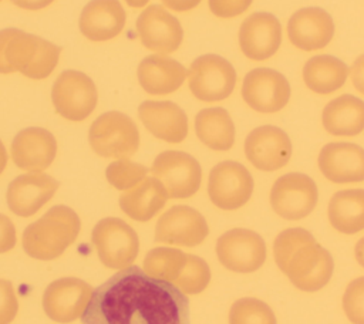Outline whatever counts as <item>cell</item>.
I'll return each mask as SVG.
<instances>
[{
  "label": "cell",
  "mask_w": 364,
  "mask_h": 324,
  "mask_svg": "<svg viewBox=\"0 0 364 324\" xmlns=\"http://www.w3.org/2000/svg\"><path fill=\"white\" fill-rule=\"evenodd\" d=\"M151 172L173 199H186L200 188L202 168L192 155L183 151L161 152L154 159Z\"/></svg>",
  "instance_id": "obj_9"
},
{
  "label": "cell",
  "mask_w": 364,
  "mask_h": 324,
  "mask_svg": "<svg viewBox=\"0 0 364 324\" xmlns=\"http://www.w3.org/2000/svg\"><path fill=\"white\" fill-rule=\"evenodd\" d=\"M18 310V303L9 280L0 279V324H10Z\"/></svg>",
  "instance_id": "obj_36"
},
{
  "label": "cell",
  "mask_w": 364,
  "mask_h": 324,
  "mask_svg": "<svg viewBox=\"0 0 364 324\" xmlns=\"http://www.w3.org/2000/svg\"><path fill=\"white\" fill-rule=\"evenodd\" d=\"M253 0H208L210 11L222 18H230L249 9Z\"/></svg>",
  "instance_id": "obj_37"
},
{
  "label": "cell",
  "mask_w": 364,
  "mask_h": 324,
  "mask_svg": "<svg viewBox=\"0 0 364 324\" xmlns=\"http://www.w3.org/2000/svg\"><path fill=\"white\" fill-rule=\"evenodd\" d=\"M229 324H277L273 310L262 300L243 297L230 306Z\"/></svg>",
  "instance_id": "obj_32"
},
{
  "label": "cell",
  "mask_w": 364,
  "mask_h": 324,
  "mask_svg": "<svg viewBox=\"0 0 364 324\" xmlns=\"http://www.w3.org/2000/svg\"><path fill=\"white\" fill-rule=\"evenodd\" d=\"M88 141L95 153L102 158H129L139 146L136 124L124 112L101 114L90 126Z\"/></svg>",
  "instance_id": "obj_5"
},
{
  "label": "cell",
  "mask_w": 364,
  "mask_h": 324,
  "mask_svg": "<svg viewBox=\"0 0 364 324\" xmlns=\"http://www.w3.org/2000/svg\"><path fill=\"white\" fill-rule=\"evenodd\" d=\"M208 233L209 227L203 215L186 205L168 209L155 226V240L166 244L193 247L202 243Z\"/></svg>",
  "instance_id": "obj_15"
},
{
  "label": "cell",
  "mask_w": 364,
  "mask_h": 324,
  "mask_svg": "<svg viewBox=\"0 0 364 324\" xmlns=\"http://www.w3.org/2000/svg\"><path fill=\"white\" fill-rule=\"evenodd\" d=\"M287 36L290 43L300 50H320L334 36L333 17L321 7L300 9L289 18Z\"/></svg>",
  "instance_id": "obj_20"
},
{
  "label": "cell",
  "mask_w": 364,
  "mask_h": 324,
  "mask_svg": "<svg viewBox=\"0 0 364 324\" xmlns=\"http://www.w3.org/2000/svg\"><path fill=\"white\" fill-rule=\"evenodd\" d=\"M16 244V227L13 222L0 213V253L11 250Z\"/></svg>",
  "instance_id": "obj_38"
},
{
  "label": "cell",
  "mask_w": 364,
  "mask_h": 324,
  "mask_svg": "<svg viewBox=\"0 0 364 324\" xmlns=\"http://www.w3.org/2000/svg\"><path fill=\"white\" fill-rule=\"evenodd\" d=\"M321 121L331 135H358L364 129V101L351 94L340 95L324 107Z\"/></svg>",
  "instance_id": "obj_27"
},
{
  "label": "cell",
  "mask_w": 364,
  "mask_h": 324,
  "mask_svg": "<svg viewBox=\"0 0 364 324\" xmlns=\"http://www.w3.org/2000/svg\"><path fill=\"white\" fill-rule=\"evenodd\" d=\"M321 173L334 183L364 180V148L353 142H330L317 159Z\"/></svg>",
  "instance_id": "obj_21"
},
{
  "label": "cell",
  "mask_w": 364,
  "mask_h": 324,
  "mask_svg": "<svg viewBox=\"0 0 364 324\" xmlns=\"http://www.w3.org/2000/svg\"><path fill=\"white\" fill-rule=\"evenodd\" d=\"M80 229L78 215L65 205H55L24 229L21 244L30 257L53 260L77 239Z\"/></svg>",
  "instance_id": "obj_4"
},
{
  "label": "cell",
  "mask_w": 364,
  "mask_h": 324,
  "mask_svg": "<svg viewBox=\"0 0 364 324\" xmlns=\"http://www.w3.org/2000/svg\"><path fill=\"white\" fill-rule=\"evenodd\" d=\"M189 90L203 102L228 98L236 85L233 65L218 54H203L195 58L188 71Z\"/></svg>",
  "instance_id": "obj_7"
},
{
  "label": "cell",
  "mask_w": 364,
  "mask_h": 324,
  "mask_svg": "<svg viewBox=\"0 0 364 324\" xmlns=\"http://www.w3.org/2000/svg\"><path fill=\"white\" fill-rule=\"evenodd\" d=\"M188 254L173 247H155L144 259V271L155 279L175 281L185 267Z\"/></svg>",
  "instance_id": "obj_31"
},
{
  "label": "cell",
  "mask_w": 364,
  "mask_h": 324,
  "mask_svg": "<svg viewBox=\"0 0 364 324\" xmlns=\"http://www.w3.org/2000/svg\"><path fill=\"white\" fill-rule=\"evenodd\" d=\"M343 310L353 324H364V276L348 283L343 294Z\"/></svg>",
  "instance_id": "obj_35"
},
{
  "label": "cell",
  "mask_w": 364,
  "mask_h": 324,
  "mask_svg": "<svg viewBox=\"0 0 364 324\" xmlns=\"http://www.w3.org/2000/svg\"><path fill=\"white\" fill-rule=\"evenodd\" d=\"M216 254L220 264L228 270L252 273L263 266L267 250L259 233L250 229L236 227L218 237Z\"/></svg>",
  "instance_id": "obj_10"
},
{
  "label": "cell",
  "mask_w": 364,
  "mask_h": 324,
  "mask_svg": "<svg viewBox=\"0 0 364 324\" xmlns=\"http://www.w3.org/2000/svg\"><path fill=\"white\" fill-rule=\"evenodd\" d=\"M61 48L16 27L0 30V74L21 72L33 80L47 78L58 64Z\"/></svg>",
  "instance_id": "obj_3"
},
{
  "label": "cell",
  "mask_w": 364,
  "mask_h": 324,
  "mask_svg": "<svg viewBox=\"0 0 364 324\" xmlns=\"http://www.w3.org/2000/svg\"><path fill=\"white\" fill-rule=\"evenodd\" d=\"M57 189L58 182L47 173L20 175L9 183L6 193L9 209L17 216H33L54 196Z\"/></svg>",
  "instance_id": "obj_18"
},
{
  "label": "cell",
  "mask_w": 364,
  "mask_h": 324,
  "mask_svg": "<svg viewBox=\"0 0 364 324\" xmlns=\"http://www.w3.org/2000/svg\"><path fill=\"white\" fill-rule=\"evenodd\" d=\"M209 281L210 269L208 263L199 256L188 254L186 264L173 283L183 294H198L208 287Z\"/></svg>",
  "instance_id": "obj_33"
},
{
  "label": "cell",
  "mask_w": 364,
  "mask_h": 324,
  "mask_svg": "<svg viewBox=\"0 0 364 324\" xmlns=\"http://www.w3.org/2000/svg\"><path fill=\"white\" fill-rule=\"evenodd\" d=\"M168 192L155 176L144 178L119 196V207L134 220L148 222L166 203Z\"/></svg>",
  "instance_id": "obj_26"
},
{
  "label": "cell",
  "mask_w": 364,
  "mask_h": 324,
  "mask_svg": "<svg viewBox=\"0 0 364 324\" xmlns=\"http://www.w3.org/2000/svg\"><path fill=\"white\" fill-rule=\"evenodd\" d=\"M91 240L101 263L108 269H125L138 256V234L119 217L101 219L92 229Z\"/></svg>",
  "instance_id": "obj_6"
},
{
  "label": "cell",
  "mask_w": 364,
  "mask_h": 324,
  "mask_svg": "<svg viewBox=\"0 0 364 324\" xmlns=\"http://www.w3.org/2000/svg\"><path fill=\"white\" fill-rule=\"evenodd\" d=\"M273 256L277 267L301 291L323 288L334 270L330 252L321 247L313 234L303 227L280 232L273 243Z\"/></svg>",
  "instance_id": "obj_2"
},
{
  "label": "cell",
  "mask_w": 364,
  "mask_h": 324,
  "mask_svg": "<svg viewBox=\"0 0 364 324\" xmlns=\"http://www.w3.org/2000/svg\"><path fill=\"white\" fill-rule=\"evenodd\" d=\"M245 153L256 169L267 172L277 171L291 156V141L279 126L262 125L246 136Z\"/></svg>",
  "instance_id": "obj_16"
},
{
  "label": "cell",
  "mask_w": 364,
  "mask_h": 324,
  "mask_svg": "<svg viewBox=\"0 0 364 324\" xmlns=\"http://www.w3.org/2000/svg\"><path fill=\"white\" fill-rule=\"evenodd\" d=\"M55 155L54 135L40 126L24 128L11 142V158L20 169L40 172L53 163Z\"/></svg>",
  "instance_id": "obj_22"
},
{
  "label": "cell",
  "mask_w": 364,
  "mask_h": 324,
  "mask_svg": "<svg viewBox=\"0 0 364 324\" xmlns=\"http://www.w3.org/2000/svg\"><path fill=\"white\" fill-rule=\"evenodd\" d=\"M6 165H7V152L3 142L0 141V173L4 171Z\"/></svg>",
  "instance_id": "obj_43"
},
{
  "label": "cell",
  "mask_w": 364,
  "mask_h": 324,
  "mask_svg": "<svg viewBox=\"0 0 364 324\" xmlns=\"http://www.w3.org/2000/svg\"><path fill=\"white\" fill-rule=\"evenodd\" d=\"M253 186V178L245 165L235 161H223L210 169L208 195L219 209L235 210L250 199Z\"/></svg>",
  "instance_id": "obj_12"
},
{
  "label": "cell",
  "mask_w": 364,
  "mask_h": 324,
  "mask_svg": "<svg viewBox=\"0 0 364 324\" xmlns=\"http://www.w3.org/2000/svg\"><path fill=\"white\" fill-rule=\"evenodd\" d=\"M51 101L68 121H82L95 109L98 94L94 81L77 70L63 71L53 84Z\"/></svg>",
  "instance_id": "obj_8"
},
{
  "label": "cell",
  "mask_w": 364,
  "mask_h": 324,
  "mask_svg": "<svg viewBox=\"0 0 364 324\" xmlns=\"http://www.w3.org/2000/svg\"><path fill=\"white\" fill-rule=\"evenodd\" d=\"M162 3L171 10L188 11L195 9L200 3V0H162Z\"/></svg>",
  "instance_id": "obj_40"
},
{
  "label": "cell",
  "mask_w": 364,
  "mask_h": 324,
  "mask_svg": "<svg viewBox=\"0 0 364 324\" xmlns=\"http://www.w3.org/2000/svg\"><path fill=\"white\" fill-rule=\"evenodd\" d=\"M354 254H355V260L358 261V264L361 267H364V237H361L354 247Z\"/></svg>",
  "instance_id": "obj_42"
},
{
  "label": "cell",
  "mask_w": 364,
  "mask_h": 324,
  "mask_svg": "<svg viewBox=\"0 0 364 324\" xmlns=\"http://www.w3.org/2000/svg\"><path fill=\"white\" fill-rule=\"evenodd\" d=\"M0 1H1V0H0Z\"/></svg>",
  "instance_id": "obj_45"
},
{
  "label": "cell",
  "mask_w": 364,
  "mask_h": 324,
  "mask_svg": "<svg viewBox=\"0 0 364 324\" xmlns=\"http://www.w3.org/2000/svg\"><path fill=\"white\" fill-rule=\"evenodd\" d=\"M142 90L152 95H165L176 91L185 81L188 71L168 55L152 54L145 57L136 70Z\"/></svg>",
  "instance_id": "obj_25"
},
{
  "label": "cell",
  "mask_w": 364,
  "mask_h": 324,
  "mask_svg": "<svg viewBox=\"0 0 364 324\" xmlns=\"http://www.w3.org/2000/svg\"><path fill=\"white\" fill-rule=\"evenodd\" d=\"M318 190L316 182L300 172H290L276 179L270 190V205L283 219L299 220L313 212Z\"/></svg>",
  "instance_id": "obj_11"
},
{
  "label": "cell",
  "mask_w": 364,
  "mask_h": 324,
  "mask_svg": "<svg viewBox=\"0 0 364 324\" xmlns=\"http://www.w3.org/2000/svg\"><path fill=\"white\" fill-rule=\"evenodd\" d=\"M135 26L144 47L161 54L176 51L183 40L179 20L159 4H151L142 10Z\"/></svg>",
  "instance_id": "obj_17"
},
{
  "label": "cell",
  "mask_w": 364,
  "mask_h": 324,
  "mask_svg": "<svg viewBox=\"0 0 364 324\" xmlns=\"http://www.w3.org/2000/svg\"><path fill=\"white\" fill-rule=\"evenodd\" d=\"M195 132L213 151H229L235 144V124L222 107L200 109L195 117Z\"/></svg>",
  "instance_id": "obj_28"
},
{
  "label": "cell",
  "mask_w": 364,
  "mask_h": 324,
  "mask_svg": "<svg viewBox=\"0 0 364 324\" xmlns=\"http://www.w3.org/2000/svg\"><path fill=\"white\" fill-rule=\"evenodd\" d=\"M54 0H11L13 4L24 10H41L50 6Z\"/></svg>",
  "instance_id": "obj_41"
},
{
  "label": "cell",
  "mask_w": 364,
  "mask_h": 324,
  "mask_svg": "<svg viewBox=\"0 0 364 324\" xmlns=\"http://www.w3.org/2000/svg\"><path fill=\"white\" fill-rule=\"evenodd\" d=\"M290 84L287 78L266 67L250 70L242 85V97L245 102L257 112L272 114L284 108L290 99Z\"/></svg>",
  "instance_id": "obj_13"
},
{
  "label": "cell",
  "mask_w": 364,
  "mask_h": 324,
  "mask_svg": "<svg viewBox=\"0 0 364 324\" xmlns=\"http://www.w3.org/2000/svg\"><path fill=\"white\" fill-rule=\"evenodd\" d=\"M125 20L127 14L119 0H91L80 14L78 27L91 41H108L122 31Z\"/></svg>",
  "instance_id": "obj_24"
},
{
  "label": "cell",
  "mask_w": 364,
  "mask_h": 324,
  "mask_svg": "<svg viewBox=\"0 0 364 324\" xmlns=\"http://www.w3.org/2000/svg\"><path fill=\"white\" fill-rule=\"evenodd\" d=\"M125 1L131 7H144L149 0H125Z\"/></svg>",
  "instance_id": "obj_44"
},
{
  "label": "cell",
  "mask_w": 364,
  "mask_h": 324,
  "mask_svg": "<svg viewBox=\"0 0 364 324\" xmlns=\"http://www.w3.org/2000/svg\"><path fill=\"white\" fill-rule=\"evenodd\" d=\"M347 75V64L330 54L313 55L303 67L304 84L317 94H330L340 90Z\"/></svg>",
  "instance_id": "obj_29"
},
{
  "label": "cell",
  "mask_w": 364,
  "mask_h": 324,
  "mask_svg": "<svg viewBox=\"0 0 364 324\" xmlns=\"http://www.w3.org/2000/svg\"><path fill=\"white\" fill-rule=\"evenodd\" d=\"M282 43V26L276 16L256 11L245 18L239 28V44L243 54L256 61L276 54Z\"/></svg>",
  "instance_id": "obj_19"
},
{
  "label": "cell",
  "mask_w": 364,
  "mask_h": 324,
  "mask_svg": "<svg viewBox=\"0 0 364 324\" xmlns=\"http://www.w3.org/2000/svg\"><path fill=\"white\" fill-rule=\"evenodd\" d=\"M350 74H351V81L354 84V87L364 94V54L358 55V58H355V61L353 63L351 68H350Z\"/></svg>",
  "instance_id": "obj_39"
},
{
  "label": "cell",
  "mask_w": 364,
  "mask_h": 324,
  "mask_svg": "<svg viewBox=\"0 0 364 324\" xmlns=\"http://www.w3.org/2000/svg\"><path fill=\"white\" fill-rule=\"evenodd\" d=\"M328 220L340 233L354 234L364 229V189L336 192L328 202Z\"/></svg>",
  "instance_id": "obj_30"
},
{
  "label": "cell",
  "mask_w": 364,
  "mask_h": 324,
  "mask_svg": "<svg viewBox=\"0 0 364 324\" xmlns=\"http://www.w3.org/2000/svg\"><path fill=\"white\" fill-rule=\"evenodd\" d=\"M138 115L145 128L165 142L179 144L188 135V117L172 101H144Z\"/></svg>",
  "instance_id": "obj_23"
},
{
  "label": "cell",
  "mask_w": 364,
  "mask_h": 324,
  "mask_svg": "<svg viewBox=\"0 0 364 324\" xmlns=\"http://www.w3.org/2000/svg\"><path fill=\"white\" fill-rule=\"evenodd\" d=\"M82 324H191L189 300L175 284L128 266L92 290Z\"/></svg>",
  "instance_id": "obj_1"
},
{
  "label": "cell",
  "mask_w": 364,
  "mask_h": 324,
  "mask_svg": "<svg viewBox=\"0 0 364 324\" xmlns=\"http://www.w3.org/2000/svg\"><path fill=\"white\" fill-rule=\"evenodd\" d=\"M92 290L87 281L77 277L57 279L44 290V313L57 323H71L84 313Z\"/></svg>",
  "instance_id": "obj_14"
},
{
  "label": "cell",
  "mask_w": 364,
  "mask_h": 324,
  "mask_svg": "<svg viewBox=\"0 0 364 324\" xmlns=\"http://www.w3.org/2000/svg\"><path fill=\"white\" fill-rule=\"evenodd\" d=\"M148 168L129 161L128 158L111 162L105 169V176L109 185L118 190H128L146 178Z\"/></svg>",
  "instance_id": "obj_34"
}]
</instances>
